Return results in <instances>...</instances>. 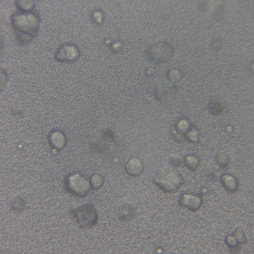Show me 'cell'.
I'll list each match as a JSON object with an SVG mask.
<instances>
[{
	"instance_id": "cell-1",
	"label": "cell",
	"mask_w": 254,
	"mask_h": 254,
	"mask_svg": "<svg viewBox=\"0 0 254 254\" xmlns=\"http://www.w3.org/2000/svg\"><path fill=\"white\" fill-rule=\"evenodd\" d=\"M11 24L17 40L22 43H30L39 30L41 19L35 10L24 12L17 10L10 17Z\"/></svg>"
},
{
	"instance_id": "cell-2",
	"label": "cell",
	"mask_w": 254,
	"mask_h": 254,
	"mask_svg": "<svg viewBox=\"0 0 254 254\" xmlns=\"http://www.w3.org/2000/svg\"><path fill=\"white\" fill-rule=\"evenodd\" d=\"M154 184L163 192L173 194L183 185L185 180L182 174L176 168L168 167L154 176Z\"/></svg>"
},
{
	"instance_id": "cell-3",
	"label": "cell",
	"mask_w": 254,
	"mask_h": 254,
	"mask_svg": "<svg viewBox=\"0 0 254 254\" xmlns=\"http://www.w3.org/2000/svg\"><path fill=\"white\" fill-rule=\"evenodd\" d=\"M72 216L81 228H91L97 224L98 218L94 205L89 203L83 204L71 212Z\"/></svg>"
},
{
	"instance_id": "cell-4",
	"label": "cell",
	"mask_w": 254,
	"mask_h": 254,
	"mask_svg": "<svg viewBox=\"0 0 254 254\" xmlns=\"http://www.w3.org/2000/svg\"><path fill=\"white\" fill-rule=\"evenodd\" d=\"M148 52L152 61L161 64L167 63L171 60L174 55V50L173 46L167 42L161 41L150 46Z\"/></svg>"
},
{
	"instance_id": "cell-5",
	"label": "cell",
	"mask_w": 254,
	"mask_h": 254,
	"mask_svg": "<svg viewBox=\"0 0 254 254\" xmlns=\"http://www.w3.org/2000/svg\"><path fill=\"white\" fill-rule=\"evenodd\" d=\"M68 189L73 193L80 196H84L88 193L90 184L88 181L78 174L71 175L67 181Z\"/></svg>"
},
{
	"instance_id": "cell-6",
	"label": "cell",
	"mask_w": 254,
	"mask_h": 254,
	"mask_svg": "<svg viewBox=\"0 0 254 254\" xmlns=\"http://www.w3.org/2000/svg\"><path fill=\"white\" fill-rule=\"evenodd\" d=\"M80 54V50L75 44H63L57 48L55 54L56 60L61 62H71L76 60Z\"/></svg>"
},
{
	"instance_id": "cell-7",
	"label": "cell",
	"mask_w": 254,
	"mask_h": 254,
	"mask_svg": "<svg viewBox=\"0 0 254 254\" xmlns=\"http://www.w3.org/2000/svg\"><path fill=\"white\" fill-rule=\"evenodd\" d=\"M176 87L173 84L162 83L156 87L155 95L158 99L161 101L169 100L173 98L177 93Z\"/></svg>"
},
{
	"instance_id": "cell-8",
	"label": "cell",
	"mask_w": 254,
	"mask_h": 254,
	"mask_svg": "<svg viewBox=\"0 0 254 254\" xmlns=\"http://www.w3.org/2000/svg\"><path fill=\"white\" fill-rule=\"evenodd\" d=\"M180 203L182 206L196 211L200 208L203 203V200L199 194L185 193L181 195Z\"/></svg>"
},
{
	"instance_id": "cell-9",
	"label": "cell",
	"mask_w": 254,
	"mask_h": 254,
	"mask_svg": "<svg viewBox=\"0 0 254 254\" xmlns=\"http://www.w3.org/2000/svg\"><path fill=\"white\" fill-rule=\"evenodd\" d=\"M125 169L129 176L137 177L142 173L144 169V166L140 158L133 157L130 159L126 163Z\"/></svg>"
},
{
	"instance_id": "cell-10",
	"label": "cell",
	"mask_w": 254,
	"mask_h": 254,
	"mask_svg": "<svg viewBox=\"0 0 254 254\" xmlns=\"http://www.w3.org/2000/svg\"><path fill=\"white\" fill-rule=\"evenodd\" d=\"M135 211L134 207L128 203L122 204L118 207L117 216L119 220L123 222H128L134 218Z\"/></svg>"
},
{
	"instance_id": "cell-11",
	"label": "cell",
	"mask_w": 254,
	"mask_h": 254,
	"mask_svg": "<svg viewBox=\"0 0 254 254\" xmlns=\"http://www.w3.org/2000/svg\"><path fill=\"white\" fill-rule=\"evenodd\" d=\"M221 182L226 190L231 193L237 191L239 187V183L237 178L232 174L226 173L222 174L220 178Z\"/></svg>"
},
{
	"instance_id": "cell-12",
	"label": "cell",
	"mask_w": 254,
	"mask_h": 254,
	"mask_svg": "<svg viewBox=\"0 0 254 254\" xmlns=\"http://www.w3.org/2000/svg\"><path fill=\"white\" fill-rule=\"evenodd\" d=\"M15 4L18 11L24 12L33 11L35 4L34 1L32 0H17Z\"/></svg>"
},
{
	"instance_id": "cell-13",
	"label": "cell",
	"mask_w": 254,
	"mask_h": 254,
	"mask_svg": "<svg viewBox=\"0 0 254 254\" xmlns=\"http://www.w3.org/2000/svg\"><path fill=\"white\" fill-rule=\"evenodd\" d=\"M225 241L231 252L237 254L240 252L241 249V245L238 243L232 236H227L225 238Z\"/></svg>"
},
{
	"instance_id": "cell-14",
	"label": "cell",
	"mask_w": 254,
	"mask_h": 254,
	"mask_svg": "<svg viewBox=\"0 0 254 254\" xmlns=\"http://www.w3.org/2000/svg\"><path fill=\"white\" fill-rule=\"evenodd\" d=\"M168 80L172 84L177 83L182 80L183 74L182 71L177 68H172L168 71L167 74Z\"/></svg>"
},
{
	"instance_id": "cell-15",
	"label": "cell",
	"mask_w": 254,
	"mask_h": 254,
	"mask_svg": "<svg viewBox=\"0 0 254 254\" xmlns=\"http://www.w3.org/2000/svg\"><path fill=\"white\" fill-rule=\"evenodd\" d=\"M184 164L189 169L192 171L195 170L199 164V159L196 157L191 155H188L184 160Z\"/></svg>"
},
{
	"instance_id": "cell-16",
	"label": "cell",
	"mask_w": 254,
	"mask_h": 254,
	"mask_svg": "<svg viewBox=\"0 0 254 254\" xmlns=\"http://www.w3.org/2000/svg\"><path fill=\"white\" fill-rule=\"evenodd\" d=\"M208 109L211 114L214 115H217L223 111L224 108L223 105L220 101L217 100H213L209 103Z\"/></svg>"
},
{
	"instance_id": "cell-17",
	"label": "cell",
	"mask_w": 254,
	"mask_h": 254,
	"mask_svg": "<svg viewBox=\"0 0 254 254\" xmlns=\"http://www.w3.org/2000/svg\"><path fill=\"white\" fill-rule=\"evenodd\" d=\"M215 160L218 165L222 168L227 167L230 161L228 155L224 152H220L217 154L215 157Z\"/></svg>"
},
{
	"instance_id": "cell-18",
	"label": "cell",
	"mask_w": 254,
	"mask_h": 254,
	"mask_svg": "<svg viewBox=\"0 0 254 254\" xmlns=\"http://www.w3.org/2000/svg\"><path fill=\"white\" fill-rule=\"evenodd\" d=\"M241 245H245L247 243V240L242 229L240 227L236 228L233 231L232 235Z\"/></svg>"
},
{
	"instance_id": "cell-19",
	"label": "cell",
	"mask_w": 254,
	"mask_h": 254,
	"mask_svg": "<svg viewBox=\"0 0 254 254\" xmlns=\"http://www.w3.org/2000/svg\"><path fill=\"white\" fill-rule=\"evenodd\" d=\"M104 183V180L103 177L99 175H94L91 178L90 184L94 189L98 190L101 188Z\"/></svg>"
},
{
	"instance_id": "cell-20",
	"label": "cell",
	"mask_w": 254,
	"mask_h": 254,
	"mask_svg": "<svg viewBox=\"0 0 254 254\" xmlns=\"http://www.w3.org/2000/svg\"><path fill=\"white\" fill-rule=\"evenodd\" d=\"M26 206L25 202L22 200L16 199L13 200L11 204V208L14 211L20 212L23 211Z\"/></svg>"
},
{
	"instance_id": "cell-21",
	"label": "cell",
	"mask_w": 254,
	"mask_h": 254,
	"mask_svg": "<svg viewBox=\"0 0 254 254\" xmlns=\"http://www.w3.org/2000/svg\"><path fill=\"white\" fill-rule=\"evenodd\" d=\"M99 10L96 9L93 10L90 14V17L92 22L95 23L99 25L101 23L102 20V14Z\"/></svg>"
},
{
	"instance_id": "cell-22",
	"label": "cell",
	"mask_w": 254,
	"mask_h": 254,
	"mask_svg": "<svg viewBox=\"0 0 254 254\" xmlns=\"http://www.w3.org/2000/svg\"><path fill=\"white\" fill-rule=\"evenodd\" d=\"M114 132L111 129L106 130L103 133L102 138L105 141L110 142H115L116 136Z\"/></svg>"
},
{
	"instance_id": "cell-23",
	"label": "cell",
	"mask_w": 254,
	"mask_h": 254,
	"mask_svg": "<svg viewBox=\"0 0 254 254\" xmlns=\"http://www.w3.org/2000/svg\"><path fill=\"white\" fill-rule=\"evenodd\" d=\"M209 44L211 48L215 51H219L222 47V42L220 39L218 38H212Z\"/></svg>"
},
{
	"instance_id": "cell-24",
	"label": "cell",
	"mask_w": 254,
	"mask_h": 254,
	"mask_svg": "<svg viewBox=\"0 0 254 254\" xmlns=\"http://www.w3.org/2000/svg\"><path fill=\"white\" fill-rule=\"evenodd\" d=\"M169 161L173 167L176 168L181 166L182 164V159L179 157L173 156L170 157Z\"/></svg>"
},
{
	"instance_id": "cell-25",
	"label": "cell",
	"mask_w": 254,
	"mask_h": 254,
	"mask_svg": "<svg viewBox=\"0 0 254 254\" xmlns=\"http://www.w3.org/2000/svg\"><path fill=\"white\" fill-rule=\"evenodd\" d=\"M199 6L201 10L204 12H208L209 8V6L208 3L205 1L201 2L200 3Z\"/></svg>"
}]
</instances>
